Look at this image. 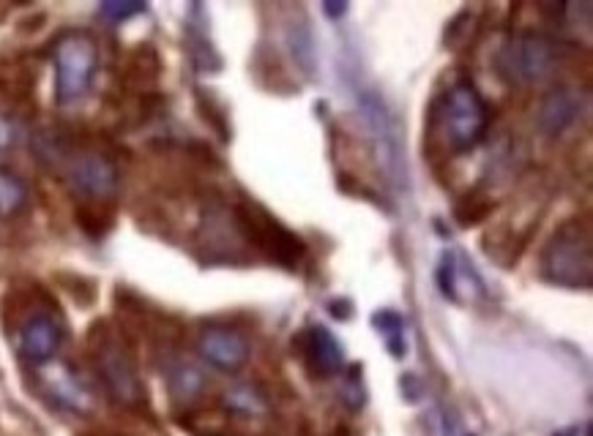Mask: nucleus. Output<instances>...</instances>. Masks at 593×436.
<instances>
[{
  "label": "nucleus",
  "instance_id": "aec40b11",
  "mask_svg": "<svg viewBox=\"0 0 593 436\" xmlns=\"http://www.w3.org/2000/svg\"><path fill=\"white\" fill-rule=\"evenodd\" d=\"M146 12V4L140 0H107V4L99 6V14L110 22H123Z\"/></svg>",
  "mask_w": 593,
  "mask_h": 436
},
{
  "label": "nucleus",
  "instance_id": "5701e85b",
  "mask_svg": "<svg viewBox=\"0 0 593 436\" xmlns=\"http://www.w3.org/2000/svg\"><path fill=\"white\" fill-rule=\"evenodd\" d=\"M323 12H325V17L340 20V17L348 12V6H345V4H334V0H328V4H323Z\"/></svg>",
  "mask_w": 593,
  "mask_h": 436
},
{
  "label": "nucleus",
  "instance_id": "20e7f679",
  "mask_svg": "<svg viewBox=\"0 0 593 436\" xmlns=\"http://www.w3.org/2000/svg\"><path fill=\"white\" fill-rule=\"evenodd\" d=\"M561 57H563L561 41L544 33L522 31L503 39V44L495 52V71L506 83L531 85L553 74V68L561 63Z\"/></svg>",
  "mask_w": 593,
  "mask_h": 436
},
{
  "label": "nucleus",
  "instance_id": "0eeeda50",
  "mask_svg": "<svg viewBox=\"0 0 593 436\" xmlns=\"http://www.w3.org/2000/svg\"><path fill=\"white\" fill-rule=\"evenodd\" d=\"M358 115L369 131L372 151L377 156L380 170L394 186H405L408 167H405V151H403V136L400 126L388 112L385 101L375 91H358Z\"/></svg>",
  "mask_w": 593,
  "mask_h": 436
},
{
  "label": "nucleus",
  "instance_id": "412c9836",
  "mask_svg": "<svg viewBox=\"0 0 593 436\" xmlns=\"http://www.w3.org/2000/svg\"><path fill=\"white\" fill-rule=\"evenodd\" d=\"M342 401H345L350 409H361L364 401H367V396H364V382H361V369H358V366H353V369L348 371L345 382H342Z\"/></svg>",
  "mask_w": 593,
  "mask_h": 436
},
{
  "label": "nucleus",
  "instance_id": "4468645a",
  "mask_svg": "<svg viewBox=\"0 0 593 436\" xmlns=\"http://www.w3.org/2000/svg\"><path fill=\"white\" fill-rule=\"evenodd\" d=\"M167 388H170L173 401L191 404L206 393L208 379L200 366H194V362H189V360H178L167 371Z\"/></svg>",
  "mask_w": 593,
  "mask_h": 436
},
{
  "label": "nucleus",
  "instance_id": "f257e3e1",
  "mask_svg": "<svg viewBox=\"0 0 593 436\" xmlns=\"http://www.w3.org/2000/svg\"><path fill=\"white\" fill-rule=\"evenodd\" d=\"M91 357L99 382L115 404L128 409L146 404V388L131 349L115 330H107V322H99L91 333Z\"/></svg>",
  "mask_w": 593,
  "mask_h": 436
},
{
  "label": "nucleus",
  "instance_id": "f03ea898",
  "mask_svg": "<svg viewBox=\"0 0 593 436\" xmlns=\"http://www.w3.org/2000/svg\"><path fill=\"white\" fill-rule=\"evenodd\" d=\"M99 44L88 31H63L52 44L55 99L60 107L83 101L99 74Z\"/></svg>",
  "mask_w": 593,
  "mask_h": 436
},
{
  "label": "nucleus",
  "instance_id": "6e6552de",
  "mask_svg": "<svg viewBox=\"0 0 593 436\" xmlns=\"http://www.w3.org/2000/svg\"><path fill=\"white\" fill-rule=\"evenodd\" d=\"M66 180H69V186L80 196L91 202H102L118 191L120 172L110 156L96 151H80L66 159Z\"/></svg>",
  "mask_w": 593,
  "mask_h": 436
},
{
  "label": "nucleus",
  "instance_id": "ddd939ff",
  "mask_svg": "<svg viewBox=\"0 0 593 436\" xmlns=\"http://www.w3.org/2000/svg\"><path fill=\"white\" fill-rule=\"evenodd\" d=\"M582 99L571 88H553L536 109V126L544 136H561L580 118Z\"/></svg>",
  "mask_w": 593,
  "mask_h": 436
},
{
  "label": "nucleus",
  "instance_id": "1a4fd4ad",
  "mask_svg": "<svg viewBox=\"0 0 593 436\" xmlns=\"http://www.w3.org/2000/svg\"><path fill=\"white\" fill-rule=\"evenodd\" d=\"M39 385L49 396V401H55L66 412H75V414H91L93 412V393L85 385V379L69 366V362H60V360L41 362Z\"/></svg>",
  "mask_w": 593,
  "mask_h": 436
},
{
  "label": "nucleus",
  "instance_id": "4be33fe9",
  "mask_svg": "<svg viewBox=\"0 0 593 436\" xmlns=\"http://www.w3.org/2000/svg\"><path fill=\"white\" fill-rule=\"evenodd\" d=\"M20 139H22V128L17 118H12L9 112H0V153L17 148Z\"/></svg>",
  "mask_w": 593,
  "mask_h": 436
},
{
  "label": "nucleus",
  "instance_id": "39448f33",
  "mask_svg": "<svg viewBox=\"0 0 593 436\" xmlns=\"http://www.w3.org/2000/svg\"><path fill=\"white\" fill-rule=\"evenodd\" d=\"M590 235L580 222H566L542 251V275L558 286L588 289L593 278Z\"/></svg>",
  "mask_w": 593,
  "mask_h": 436
},
{
  "label": "nucleus",
  "instance_id": "f3484780",
  "mask_svg": "<svg viewBox=\"0 0 593 436\" xmlns=\"http://www.w3.org/2000/svg\"><path fill=\"white\" fill-rule=\"evenodd\" d=\"M288 49L296 60V65L306 77L314 74V39L306 22H290L288 28Z\"/></svg>",
  "mask_w": 593,
  "mask_h": 436
},
{
  "label": "nucleus",
  "instance_id": "423d86ee",
  "mask_svg": "<svg viewBox=\"0 0 593 436\" xmlns=\"http://www.w3.org/2000/svg\"><path fill=\"white\" fill-rule=\"evenodd\" d=\"M235 230L249 246H254L257 251L285 267H296L306 254L304 240L288 227H282L266 207L254 202H243L235 207Z\"/></svg>",
  "mask_w": 593,
  "mask_h": 436
},
{
  "label": "nucleus",
  "instance_id": "2eb2a0df",
  "mask_svg": "<svg viewBox=\"0 0 593 436\" xmlns=\"http://www.w3.org/2000/svg\"><path fill=\"white\" fill-rule=\"evenodd\" d=\"M222 406L235 417H262L269 414L271 404L254 382H238L222 393Z\"/></svg>",
  "mask_w": 593,
  "mask_h": 436
},
{
  "label": "nucleus",
  "instance_id": "9b49d317",
  "mask_svg": "<svg viewBox=\"0 0 593 436\" xmlns=\"http://www.w3.org/2000/svg\"><path fill=\"white\" fill-rule=\"evenodd\" d=\"M293 349L304 360V366L320 379L337 377L342 371V344L323 325H312L301 330L298 338L293 341Z\"/></svg>",
  "mask_w": 593,
  "mask_h": 436
},
{
  "label": "nucleus",
  "instance_id": "9d476101",
  "mask_svg": "<svg viewBox=\"0 0 593 436\" xmlns=\"http://www.w3.org/2000/svg\"><path fill=\"white\" fill-rule=\"evenodd\" d=\"M249 341L243 333L227 327V325H211L197 338V354H200L211 369L235 374L246 366L249 360Z\"/></svg>",
  "mask_w": 593,
  "mask_h": 436
},
{
  "label": "nucleus",
  "instance_id": "6ab92c4d",
  "mask_svg": "<svg viewBox=\"0 0 593 436\" xmlns=\"http://www.w3.org/2000/svg\"><path fill=\"white\" fill-rule=\"evenodd\" d=\"M492 207H495L492 199L479 196V194H471V196H465L463 202L456 205L454 215H456V222L463 224V227H474V224L484 222V218L492 213Z\"/></svg>",
  "mask_w": 593,
  "mask_h": 436
},
{
  "label": "nucleus",
  "instance_id": "f8f14e48",
  "mask_svg": "<svg viewBox=\"0 0 593 436\" xmlns=\"http://www.w3.org/2000/svg\"><path fill=\"white\" fill-rule=\"evenodd\" d=\"M63 344V327L52 314H33L20 327V352L31 362H49Z\"/></svg>",
  "mask_w": 593,
  "mask_h": 436
},
{
  "label": "nucleus",
  "instance_id": "dca6fc26",
  "mask_svg": "<svg viewBox=\"0 0 593 436\" xmlns=\"http://www.w3.org/2000/svg\"><path fill=\"white\" fill-rule=\"evenodd\" d=\"M28 205V186L25 180L9 170L0 167V218H14L25 210Z\"/></svg>",
  "mask_w": 593,
  "mask_h": 436
},
{
  "label": "nucleus",
  "instance_id": "7ed1b4c3",
  "mask_svg": "<svg viewBox=\"0 0 593 436\" xmlns=\"http://www.w3.org/2000/svg\"><path fill=\"white\" fill-rule=\"evenodd\" d=\"M438 123L451 153H471L487 136L490 107L471 80H459L438 101Z\"/></svg>",
  "mask_w": 593,
  "mask_h": 436
},
{
  "label": "nucleus",
  "instance_id": "a211bd4d",
  "mask_svg": "<svg viewBox=\"0 0 593 436\" xmlns=\"http://www.w3.org/2000/svg\"><path fill=\"white\" fill-rule=\"evenodd\" d=\"M372 322L380 327V336L385 338L391 354H394V357H403V354H405V341H403L405 325H403V317L394 314V311H377Z\"/></svg>",
  "mask_w": 593,
  "mask_h": 436
}]
</instances>
